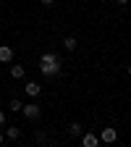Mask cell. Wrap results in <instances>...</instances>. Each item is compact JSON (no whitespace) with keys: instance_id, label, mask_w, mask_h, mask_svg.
<instances>
[{"instance_id":"2","label":"cell","mask_w":131,"mask_h":147,"mask_svg":"<svg viewBox=\"0 0 131 147\" xmlns=\"http://www.w3.org/2000/svg\"><path fill=\"white\" fill-rule=\"evenodd\" d=\"M21 116L26 118V121H37L42 116V110H40V105L37 102H26V105H21Z\"/></svg>"},{"instance_id":"14","label":"cell","mask_w":131,"mask_h":147,"mask_svg":"<svg viewBox=\"0 0 131 147\" xmlns=\"http://www.w3.org/2000/svg\"><path fill=\"white\" fill-rule=\"evenodd\" d=\"M3 142H5V134H3V131H0V144H3Z\"/></svg>"},{"instance_id":"8","label":"cell","mask_w":131,"mask_h":147,"mask_svg":"<svg viewBox=\"0 0 131 147\" xmlns=\"http://www.w3.org/2000/svg\"><path fill=\"white\" fill-rule=\"evenodd\" d=\"M76 45H79V40H76V37H71V34L63 40V47H66L68 53H73V50H76Z\"/></svg>"},{"instance_id":"5","label":"cell","mask_w":131,"mask_h":147,"mask_svg":"<svg viewBox=\"0 0 131 147\" xmlns=\"http://www.w3.org/2000/svg\"><path fill=\"white\" fill-rule=\"evenodd\" d=\"M24 92H26V95H29V97H37V95H40V92H42V87H40V84H37V82H26V87H24Z\"/></svg>"},{"instance_id":"16","label":"cell","mask_w":131,"mask_h":147,"mask_svg":"<svg viewBox=\"0 0 131 147\" xmlns=\"http://www.w3.org/2000/svg\"><path fill=\"white\" fill-rule=\"evenodd\" d=\"M118 3H121V5H126V3H128V0H118Z\"/></svg>"},{"instance_id":"12","label":"cell","mask_w":131,"mask_h":147,"mask_svg":"<svg viewBox=\"0 0 131 147\" xmlns=\"http://www.w3.org/2000/svg\"><path fill=\"white\" fill-rule=\"evenodd\" d=\"M40 3H42V5H47V8H50V5H52V3H55V0H40Z\"/></svg>"},{"instance_id":"17","label":"cell","mask_w":131,"mask_h":147,"mask_svg":"<svg viewBox=\"0 0 131 147\" xmlns=\"http://www.w3.org/2000/svg\"><path fill=\"white\" fill-rule=\"evenodd\" d=\"M100 3H107V0H100Z\"/></svg>"},{"instance_id":"9","label":"cell","mask_w":131,"mask_h":147,"mask_svg":"<svg viewBox=\"0 0 131 147\" xmlns=\"http://www.w3.org/2000/svg\"><path fill=\"white\" fill-rule=\"evenodd\" d=\"M18 137H21V129L18 126H8L5 129V139H18Z\"/></svg>"},{"instance_id":"1","label":"cell","mask_w":131,"mask_h":147,"mask_svg":"<svg viewBox=\"0 0 131 147\" xmlns=\"http://www.w3.org/2000/svg\"><path fill=\"white\" fill-rule=\"evenodd\" d=\"M40 71H42V76L52 79V76H58L60 74V58L55 53H42V58H40Z\"/></svg>"},{"instance_id":"4","label":"cell","mask_w":131,"mask_h":147,"mask_svg":"<svg viewBox=\"0 0 131 147\" xmlns=\"http://www.w3.org/2000/svg\"><path fill=\"white\" fill-rule=\"evenodd\" d=\"M13 61V47L11 45H0V63H11Z\"/></svg>"},{"instance_id":"6","label":"cell","mask_w":131,"mask_h":147,"mask_svg":"<svg viewBox=\"0 0 131 147\" xmlns=\"http://www.w3.org/2000/svg\"><path fill=\"white\" fill-rule=\"evenodd\" d=\"M81 144L84 147H97L100 144V137H95V134H81Z\"/></svg>"},{"instance_id":"11","label":"cell","mask_w":131,"mask_h":147,"mask_svg":"<svg viewBox=\"0 0 131 147\" xmlns=\"http://www.w3.org/2000/svg\"><path fill=\"white\" fill-rule=\"evenodd\" d=\"M21 105H24V102H21V100H18V97H13V100L8 102V108L13 110V113H21Z\"/></svg>"},{"instance_id":"7","label":"cell","mask_w":131,"mask_h":147,"mask_svg":"<svg viewBox=\"0 0 131 147\" xmlns=\"http://www.w3.org/2000/svg\"><path fill=\"white\" fill-rule=\"evenodd\" d=\"M68 134H71V137H76V139H79V137L84 134V126H81L79 121H73V123L68 126Z\"/></svg>"},{"instance_id":"10","label":"cell","mask_w":131,"mask_h":147,"mask_svg":"<svg viewBox=\"0 0 131 147\" xmlns=\"http://www.w3.org/2000/svg\"><path fill=\"white\" fill-rule=\"evenodd\" d=\"M24 74H26L24 66H11V76H13V79H24Z\"/></svg>"},{"instance_id":"3","label":"cell","mask_w":131,"mask_h":147,"mask_svg":"<svg viewBox=\"0 0 131 147\" xmlns=\"http://www.w3.org/2000/svg\"><path fill=\"white\" fill-rule=\"evenodd\" d=\"M116 139H118L116 129H102V131H100V142H105V144H113Z\"/></svg>"},{"instance_id":"13","label":"cell","mask_w":131,"mask_h":147,"mask_svg":"<svg viewBox=\"0 0 131 147\" xmlns=\"http://www.w3.org/2000/svg\"><path fill=\"white\" fill-rule=\"evenodd\" d=\"M5 123V113H3V110H0V126H3Z\"/></svg>"},{"instance_id":"15","label":"cell","mask_w":131,"mask_h":147,"mask_svg":"<svg viewBox=\"0 0 131 147\" xmlns=\"http://www.w3.org/2000/svg\"><path fill=\"white\" fill-rule=\"evenodd\" d=\"M126 71H128V76H131V63H128V66H126Z\"/></svg>"}]
</instances>
